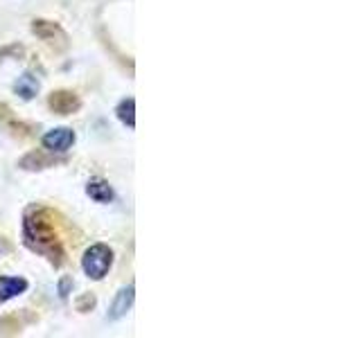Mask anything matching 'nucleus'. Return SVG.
Returning a JSON list of instances; mask_svg holds the SVG:
<instances>
[{"label":"nucleus","instance_id":"nucleus-3","mask_svg":"<svg viewBox=\"0 0 361 338\" xmlns=\"http://www.w3.org/2000/svg\"><path fill=\"white\" fill-rule=\"evenodd\" d=\"M32 32L37 34L41 41H45L48 45H52V48H56V50L68 48V34L59 25H56V23H52V20L37 18V20L32 23Z\"/></svg>","mask_w":361,"mask_h":338},{"label":"nucleus","instance_id":"nucleus-1","mask_svg":"<svg viewBox=\"0 0 361 338\" xmlns=\"http://www.w3.org/2000/svg\"><path fill=\"white\" fill-rule=\"evenodd\" d=\"M23 237L30 251L41 253L50 259L54 266L63 264V248L59 242L54 225L45 219V210H32L25 214V223H23Z\"/></svg>","mask_w":361,"mask_h":338},{"label":"nucleus","instance_id":"nucleus-9","mask_svg":"<svg viewBox=\"0 0 361 338\" xmlns=\"http://www.w3.org/2000/svg\"><path fill=\"white\" fill-rule=\"evenodd\" d=\"M86 194L97 203H111L113 201V189L109 183H104V180H90V183L86 185Z\"/></svg>","mask_w":361,"mask_h":338},{"label":"nucleus","instance_id":"nucleus-7","mask_svg":"<svg viewBox=\"0 0 361 338\" xmlns=\"http://www.w3.org/2000/svg\"><path fill=\"white\" fill-rule=\"evenodd\" d=\"M23 291H27V280H23V277H0V304L20 296Z\"/></svg>","mask_w":361,"mask_h":338},{"label":"nucleus","instance_id":"nucleus-5","mask_svg":"<svg viewBox=\"0 0 361 338\" xmlns=\"http://www.w3.org/2000/svg\"><path fill=\"white\" fill-rule=\"evenodd\" d=\"M48 106L54 113H59V115H73V113H77L79 106H82V101H79V97L71 93V90H54L48 97Z\"/></svg>","mask_w":361,"mask_h":338},{"label":"nucleus","instance_id":"nucleus-8","mask_svg":"<svg viewBox=\"0 0 361 338\" xmlns=\"http://www.w3.org/2000/svg\"><path fill=\"white\" fill-rule=\"evenodd\" d=\"M14 90H16V95H20L23 99H32L34 95L39 93V79L25 73L23 77L16 79V84H14Z\"/></svg>","mask_w":361,"mask_h":338},{"label":"nucleus","instance_id":"nucleus-4","mask_svg":"<svg viewBox=\"0 0 361 338\" xmlns=\"http://www.w3.org/2000/svg\"><path fill=\"white\" fill-rule=\"evenodd\" d=\"M75 144V131L68 127L52 129L43 135V146L52 154H66Z\"/></svg>","mask_w":361,"mask_h":338},{"label":"nucleus","instance_id":"nucleus-6","mask_svg":"<svg viewBox=\"0 0 361 338\" xmlns=\"http://www.w3.org/2000/svg\"><path fill=\"white\" fill-rule=\"evenodd\" d=\"M133 298H135V289H133V284L120 289V291H118V296H116V300H113V304H111V309H109V320H120L122 315L131 309Z\"/></svg>","mask_w":361,"mask_h":338},{"label":"nucleus","instance_id":"nucleus-11","mask_svg":"<svg viewBox=\"0 0 361 338\" xmlns=\"http://www.w3.org/2000/svg\"><path fill=\"white\" fill-rule=\"evenodd\" d=\"M73 287V280L71 277H63L61 282H59V296L61 298H68V289Z\"/></svg>","mask_w":361,"mask_h":338},{"label":"nucleus","instance_id":"nucleus-2","mask_svg":"<svg viewBox=\"0 0 361 338\" xmlns=\"http://www.w3.org/2000/svg\"><path fill=\"white\" fill-rule=\"evenodd\" d=\"M113 264V251L106 244H93L82 257V268L90 280H102Z\"/></svg>","mask_w":361,"mask_h":338},{"label":"nucleus","instance_id":"nucleus-10","mask_svg":"<svg viewBox=\"0 0 361 338\" xmlns=\"http://www.w3.org/2000/svg\"><path fill=\"white\" fill-rule=\"evenodd\" d=\"M116 113H118L120 122L127 124L129 129L135 127V101L131 97L129 99H122L120 104H118V108H116Z\"/></svg>","mask_w":361,"mask_h":338}]
</instances>
